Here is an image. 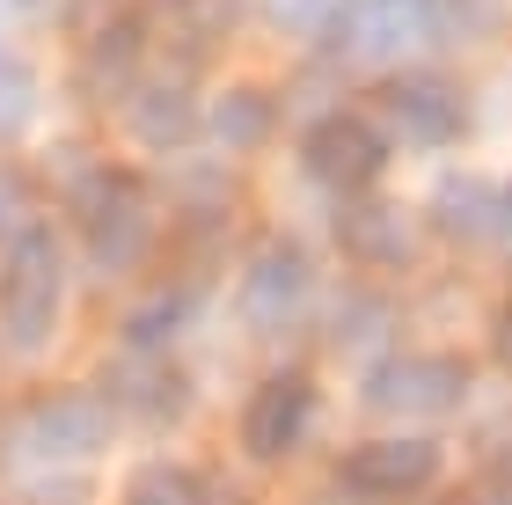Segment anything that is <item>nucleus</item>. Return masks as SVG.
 <instances>
[{"instance_id":"ddd939ff","label":"nucleus","mask_w":512,"mask_h":505,"mask_svg":"<svg viewBox=\"0 0 512 505\" xmlns=\"http://www.w3.org/2000/svg\"><path fill=\"white\" fill-rule=\"evenodd\" d=\"M278 8H286V22H293L300 37H337L352 0H278Z\"/></svg>"},{"instance_id":"39448f33","label":"nucleus","mask_w":512,"mask_h":505,"mask_svg":"<svg viewBox=\"0 0 512 505\" xmlns=\"http://www.w3.org/2000/svg\"><path fill=\"white\" fill-rule=\"evenodd\" d=\"M300 162H308L315 183H330V191H366L388 162V140L366 118H322L308 132V147H300Z\"/></svg>"},{"instance_id":"9b49d317","label":"nucleus","mask_w":512,"mask_h":505,"mask_svg":"<svg viewBox=\"0 0 512 505\" xmlns=\"http://www.w3.org/2000/svg\"><path fill=\"white\" fill-rule=\"evenodd\" d=\"M213 132H220L227 147H256V140L271 132V103H264V96H249V88H235V96H220V103H213Z\"/></svg>"},{"instance_id":"7ed1b4c3","label":"nucleus","mask_w":512,"mask_h":505,"mask_svg":"<svg viewBox=\"0 0 512 505\" xmlns=\"http://www.w3.org/2000/svg\"><path fill=\"white\" fill-rule=\"evenodd\" d=\"M337 476L359 498H410V491H425L439 476V440H425V432H381V440L344 454Z\"/></svg>"},{"instance_id":"2eb2a0df","label":"nucleus","mask_w":512,"mask_h":505,"mask_svg":"<svg viewBox=\"0 0 512 505\" xmlns=\"http://www.w3.org/2000/svg\"><path fill=\"white\" fill-rule=\"evenodd\" d=\"M483 505H512V476H498V484L483 476Z\"/></svg>"},{"instance_id":"f03ea898","label":"nucleus","mask_w":512,"mask_h":505,"mask_svg":"<svg viewBox=\"0 0 512 505\" xmlns=\"http://www.w3.org/2000/svg\"><path fill=\"white\" fill-rule=\"evenodd\" d=\"M469 396V374H461L454 359H381L374 374H366V403L381 410V418H447V410Z\"/></svg>"},{"instance_id":"0eeeda50","label":"nucleus","mask_w":512,"mask_h":505,"mask_svg":"<svg viewBox=\"0 0 512 505\" xmlns=\"http://www.w3.org/2000/svg\"><path fill=\"white\" fill-rule=\"evenodd\" d=\"M22 440L37 454H59V462H74V454H96L110 440V418L103 403H88L81 388H59V396L30 403V418H22Z\"/></svg>"},{"instance_id":"423d86ee","label":"nucleus","mask_w":512,"mask_h":505,"mask_svg":"<svg viewBox=\"0 0 512 505\" xmlns=\"http://www.w3.org/2000/svg\"><path fill=\"white\" fill-rule=\"evenodd\" d=\"M308 425H315V388L300 374H271V381H256V396L242 410V447L256 462H278V454L300 447Z\"/></svg>"},{"instance_id":"1a4fd4ad","label":"nucleus","mask_w":512,"mask_h":505,"mask_svg":"<svg viewBox=\"0 0 512 505\" xmlns=\"http://www.w3.org/2000/svg\"><path fill=\"white\" fill-rule=\"evenodd\" d=\"M395 125L410 132V140H454L461 132V88L454 81H439V74H410V81H395Z\"/></svg>"},{"instance_id":"f8f14e48","label":"nucleus","mask_w":512,"mask_h":505,"mask_svg":"<svg viewBox=\"0 0 512 505\" xmlns=\"http://www.w3.org/2000/svg\"><path fill=\"white\" fill-rule=\"evenodd\" d=\"M125 505H198V484L183 469H139L132 484H125Z\"/></svg>"},{"instance_id":"20e7f679","label":"nucleus","mask_w":512,"mask_h":505,"mask_svg":"<svg viewBox=\"0 0 512 505\" xmlns=\"http://www.w3.org/2000/svg\"><path fill=\"white\" fill-rule=\"evenodd\" d=\"M74 213H81L88 257L103 271H118L147 249V205H139V191H125V176H96L88 191H74Z\"/></svg>"},{"instance_id":"4468645a","label":"nucleus","mask_w":512,"mask_h":505,"mask_svg":"<svg viewBox=\"0 0 512 505\" xmlns=\"http://www.w3.org/2000/svg\"><path fill=\"white\" fill-rule=\"evenodd\" d=\"M491 344H498V359H505V366H512V308H505V315H498V330H491Z\"/></svg>"},{"instance_id":"9d476101","label":"nucleus","mask_w":512,"mask_h":505,"mask_svg":"<svg viewBox=\"0 0 512 505\" xmlns=\"http://www.w3.org/2000/svg\"><path fill=\"white\" fill-rule=\"evenodd\" d=\"M110 396L125 410H139V425H169L183 410V381H176V366H161V359H118Z\"/></svg>"},{"instance_id":"f257e3e1","label":"nucleus","mask_w":512,"mask_h":505,"mask_svg":"<svg viewBox=\"0 0 512 505\" xmlns=\"http://www.w3.org/2000/svg\"><path fill=\"white\" fill-rule=\"evenodd\" d=\"M59 301H66V249L52 227L22 220L8 235V271H0V330L22 352H44L59 330Z\"/></svg>"},{"instance_id":"dca6fc26","label":"nucleus","mask_w":512,"mask_h":505,"mask_svg":"<svg viewBox=\"0 0 512 505\" xmlns=\"http://www.w3.org/2000/svg\"><path fill=\"white\" fill-rule=\"evenodd\" d=\"M505 220H512V191H505Z\"/></svg>"},{"instance_id":"6e6552de","label":"nucleus","mask_w":512,"mask_h":505,"mask_svg":"<svg viewBox=\"0 0 512 505\" xmlns=\"http://www.w3.org/2000/svg\"><path fill=\"white\" fill-rule=\"evenodd\" d=\"M308 301H315V271H308V257H300V249H264V257H256V271H249V286H242L249 323L278 330V323H293Z\"/></svg>"}]
</instances>
